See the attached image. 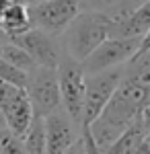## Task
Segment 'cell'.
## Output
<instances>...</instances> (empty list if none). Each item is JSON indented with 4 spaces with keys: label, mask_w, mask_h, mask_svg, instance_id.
<instances>
[{
    "label": "cell",
    "mask_w": 150,
    "mask_h": 154,
    "mask_svg": "<svg viewBox=\"0 0 150 154\" xmlns=\"http://www.w3.org/2000/svg\"><path fill=\"white\" fill-rule=\"evenodd\" d=\"M111 17L101 11H80L60 35L64 54L76 62H84L95 49L109 39Z\"/></svg>",
    "instance_id": "cell-1"
},
{
    "label": "cell",
    "mask_w": 150,
    "mask_h": 154,
    "mask_svg": "<svg viewBox=\"0 0 150 154\" xmlns=\"http://www.w3.org/2000/svg\"><path fill=\"white\" fill-rule=\"evenodd\" d=\"M126 66H119L113 70L86 74L84 76V107H82V121H80V134L91 128V123L103 113L107 103L111 101L113 93L123 78Z\"/></svg>",
    "instance_id": "cell-2"
},
{
    "label": "cell",
    "mask_w": 150,
    "mask_h": 154,
    "mask_svg": "<svg viewBox=\"0 0 150 154\" xmlns=\"http://www.w3.org/2000/svg\"><path fill=\"white\" fill-rule=\"evenodd\" d=\"M56 72H58L62 109L80 128L82 107H84V76H86L84 74V68H82V62H76L74 58L62 54Z\"/></svg>",
    "instance_id": "cell-3"
},
{
    "label": "cell",
    "mask_w": 150,
    "mask_h": 154,
    "mask_svg": "<svg viewBox=\"0 0 150 154\" xmlns=\"http://www.w3.org/2000/svg\"><path fill=\"white\" fill-rule=\"evenodd\" d=\"M27 8L33 29L60 37L80 12V0H43L27 4Z\"/></svg>",
    "instance_id": "cell-4"
},
{
    "label": "cell",
    "mask_w": 150,
    "mask_h": 154,
    "mask_svg": "<svg viewBox=\"0 0 150 154\" xmlns=\"http://www.w3.org/2000/svg\"><path fill=\"white\" fill-rule=\"evenodd\" d=\"M29 101L33 105L35 117H43L56 113L62 109V97H60V84H58V72L56 68H41L37 66L29 78H27V86H25Z\"/></svg>",
    "instance_id": "cell-5"
},
{
    "label": "cell",
    "mask_w": 150,
    "mask_h": 154,
    "mask_svg": "<svg viewBox=\"0 0 150 154\" xmlns=\"http://www.w3.org/2000/svg\"><path fill=\"white\" fill-rule=\"evenodd\" d=\"M0 113L4 115L6 130L12 136L21 138L27 131L35 113H33V105L29 101V95L23 86L0 80Z\"/></svg>",
    "instance_id": "cell-6"
},
{
    "label": "cell",
    "mask_w": 150,
    "mask_h": 154,
    "mask_svg": "<svg viewBox=\"0 0 150 154\" xmlns=\"http://www.w3.org/2000/svg\"><path fill=\"white\" fill-rule=\"evenodd\" d=\"M140 39L142 37H134V39H113V37H109V39H105L82 62L84 74H97V72L113 70V68L130 64L134 60V56L138 54Z\"/></svg>",
    "instance_id": "cell-7"
},
{
    "label": "cell",
    "mask_w": 150,
    "mask_h": 154,
    "mask_svg": "<svg viewBox=\"0 0 150 154\" xmlns=\"http://www.w3.org/2000/svg\"><path fill=\"white\" fill-rule=\"evenodd\" d=\"M12 41L19 43L41 68H58L60 58L64 54L60 37H54L39 29H29L23 35L12 37Z\"/></svg>",
    "instance_id": "cell-8"
},
{
    "label": "cell",
    "mask_w": 150,
    "mask_h": 154,
    "mask_svg": "<svg viewBox=\"0 0 150 154\" xmlns=\"http://www.w3.org/2000/svg\"><path fill=\"white\" fill-rule=\"evenodd\" d=\"M47 154H64L72 144L80 138V128L64 109L45 117Z\"/></svg>",
    "instance_id": "cell-9"
},
{
    "label": "cell",
    "mask_w": 150,
    "mask_h": 154,
    "mask_svg": "<svg viewBox=\"0 0 150 154\" xmlns=\"http://www.w3.org/2000/svg\"><path fill=\"white\" fill-rule=\"evenodd\" d=\"M148 29H150V0H146L132 12H127L123 17H117V19H111L109 37H113V39L144 37V33Z\"/></svg>",
    "instance_id": "cell-10"
},
{
    "label": "cell",
    "mask_w": 150,
    "mask_h": 154,
    "mask_svg": "<svg viewBox=\"0 0 150 154\" xmlns=\"http://www.w3.org/2000/svg\"><path fill=\"white\" fill-rule=\"evenodd\" d=\"M29 29H33V27H31L27 4L17 2V4L8 6L6 11L2 12V17H0V31H2L4 37L12 39V37H19L23 33H27Z\"/></svg>",
    "instance_id": "cell-11"
},
{
    "label": "cell",
    "mask_w": 150,
    "mask_h": 154,
    "mask_svg": "<svg viewBox=\"0 0 150 154\" xmlns=\"http://www.w3.org/2000/svg\"><path fill=\"white\" fill-rule=\"evenodd\" d=\"M150 136V131L144 128V123L136 119L130 128H127L115 144H111L103 154H136L140 150V146L146 142V138Z\"/></svg>",
    "instance_id": "cell-12"
},
{
    "label": "cell",
    "mask_w": 150,
    "mask_h": 154,
    "mask_svg": "<svg viewBox=\"0 0 150 154\" xmlns=\"http://www.w3.org/2000/svg\"><path fill=\"white\" fill-rule=\"evenodd\" d=\"M0 58L4 60V62H8L12 68L25 72V74H31L37 68L35 60L19 43H14L12 39H8V37H4V35L0 37Z\"/></svg>",
    "instance_id": "cell-13"
},
{
    "label": "cell",
    "mask_w": 150,
    "mask_h": 154,
    "mask_svg": "<svg viewBox=\"0 0 150 154\" xmlns=\"http://www.w3.org/2000/svg\"><path fill=\"white\" fill-rule=\"evenodd\" d=\"M25 150L29 154H47V138H45V119L33 117L31 125L21 136Z\"/></svg>",
    "instance_id": "cell-14"
},
{
    "label": "cell",
    "mask_w": 150,
    "mask_h": 154,
    "mask_svg": "<svg viewBox=\"0 0 150 154\" xmlns=\"http://www.w3.org/2000/svg\"><path fill=\"white\" fill-rule=\"evenodd\" d=\"M27 78H29V74L12 68L8 62H4V60L0 58V80H6V82H12V84H17V86H23L25 88L27 86Z\"/></svg>",
    "instance_id": "cell-15"
},
{
    "label": "cell",
    "mask_w": 150,
    "mask_h": 154,
    "mask_svg": "<svg viewBox=\"0 0 150 154\" xmlns=\"http://www.w3.org/2000/svg\"><path fill=\"white\" fill-rule=\"evenodd\" d=\"M64 154H101L89 134H80V138L70 146Z\"/></svg>",
    "instance_id": "cell-16"
},
{
    "label": "cell",
    "mask_w": 150,
    "mask_h": 154,
    "mask_svg": "<svg viewBox=\"0 0 150 154\" xmlns=\"http://www.w3.org/2000/svg\"><path fill=\"white\" fill-rule=\"evenodd\" d=\"M0 154H29V152L25 150L21 138L12 136L11 131L6 130L4 136H2V148H0Z\"/></svg>",
    "instance_id": "cell-17"
},
{
    "label": "cell",
    "mask_w": 150,
    "mask_h": 154,
    "mask_svg": "<svg viewBox=\"0 0 150 154\" xmlns=\"http://www.w3.org/2000/svg\"><path fill=\"white\" fill-rule=\"evenodd\" d=\"M138 119L144 123V128L150 131V91H148V97H146V101H144V107H142V111H140Z\"/></svg>",
    "instance_id": "cell-18"
},
{
    "label": "cell",
    "mask_w": 150,
    "mask_h": 154,
    "mask_svg": "<svg viewBox=\"0 0 150 154\" xmlns=\"http://www.w3.org/2000/svg\"><path fill=\"white\" fill-rule=\"evenodd\" d=\"M146 51H150V29L144 33V37L140 39V48H138V54L134 56V58H138V56H142V54H146Z\"/></svg>",
    "instance_id": "cell-19"
},
{
    "label": "cell",
    "mask_w": 150,
    "mask_h": 154,
    "mask_svg": "<svg viewBox=\"0 0 150 154\" xmlns=\"http://www.w3.org/2000/svg\"><path fill=\"white\" fill-rule=\"evenodd\" d=\"M17 2H23V4H27L25 0H0V17H2V12L6 11L8 6H12V4H17Z\"/></svg>",
    "instance_id": "cell-20"
},
{
    "label": "cell",
    "mask_w": 150,
    "mask_h": 154,
    "mask_svg": "<svg viewBox=\"0 0 150 154\" xmlns=\"http://www.w3.org/2000/svg\"><path fill=\"white\" fill-rule=\"evenodd\" d=\"M6 130V121H4V115L0 113V131H4Z\"/></svg>",
    "instance_id": "cell-21"
},
{
    "label": "cell",
    "mask_w": 150,
    "mask_h": 154,
    "mask_svg": "<svg viewBox=\"0 0 150 154\" xmlns=\"http://www.w3.org/2000/svg\"><path fill=\"white\" fill-rule=\"evenodd\" d=\"M27 4H33V2H43V0H25Z\"/></svg>",
    "instance_id": "cell-22"
},
{
    "label": "cell",
    "mask_w": 150,
    "mask_h": 154,
    "mask_svg": "<svg viewBox=\"0 0 150 154\" xmlns=\"http://www.w3.org/2000/svg\"><path fill=\"white\" fill-rule=\"evenodd\" d=\"M6 131V130H4ZM4 131H0V148H2V136H4Z\"/></svg>",
    "instance_id": "cell-23"
},
{
    "label": "cell",
    "mask_w": 150,
    "mask_h": 154,
    "mask_svg": "<svg viewBox=\"0 0 150 154\" xmlns=\"http://www.w3.org/2000/svg\"><path fill=\"white\" fill-rule=\"evenodd\" d=\"M0 37H2V31H0Z\"/></svg>",
    "instance_id": "cell-24"
}]
</instances>
